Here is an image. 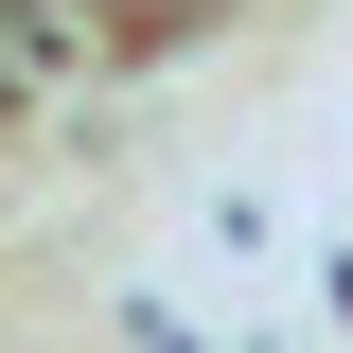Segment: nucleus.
Returning <instances> with one entry per match:
<instances>
[{
	"label": "nucleus",
	"instance_id": "nucleus-1",
	"mask_svg": "<svg viewBox=\"0 0 353 353\" xmlns=\"http://www.w3.org/2000/svg\"><path fill=\"white\" fill-rule=\"evenodd\" d=\"M106 36H176V18H212V0H88Z\"/></svg>",
	"mask_w": 353,
	"mask_h": 353
}]
</instances>
